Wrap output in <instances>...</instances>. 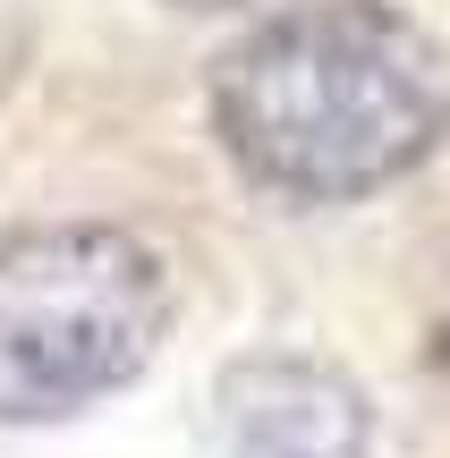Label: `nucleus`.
Instances as JSON below:
<instances>
[{
	"label": "nucleus",
	"mask_w": 450,
	"mask_h": 458,
	"mask_svg": "<svg viewBox=\"0 0 450 458\" xmlns=\"http://www.w3.org/2000/svg\"><path fill=\"white\" fill-rule=\"evenodd\" d=\"M213 136L255 187L357 204L450 128V51L391 0H289L213 60Z\"/></svg>",
	"instance_id": "1"
},
{
	"label": "nucleus",
	"mask_w": 450,
	"mask_h": 458,
	"mask_svg": "<svg viewBox=\"0 0 450 458\" xmlns=\"http://www.w3.org/2000/svg\"><path fill=\"white\" fill-rule=\"evenodd\" d=\"M170 306V255L119 221L0 229V425H60L128 391Z\"/></svg>",
	"instance_id": "2"
},
{
	"label": "nucleus",
	"mask_w": 450,
	"mask_h": 458,
	"mask_svg": "<svg viewBox=\"0 0 450 458\" xmlns=\"http://www.w3.org/2000/svg\"><path fill=\"white\" fill-rule=\"evenodd\" d=\"M213 458H374V408L340 365L264 348L213 382Z\"/></svg>",
	"instance_id": "3"
},
{
	"label": "nucleus",
	"mask_w": 450,
	"mask_h": 458,
	"mask_svg": "<svg viewBox=\"0 0 450 458\" xmlns=\"http://www.w3.org/2000/svg\"><path fill=\"white\" fill-rule=\"evenodd\" d=\"M179 9H238V0H179Z\"/></svg>",
	"instance_id": "4"
}]
</instances>
